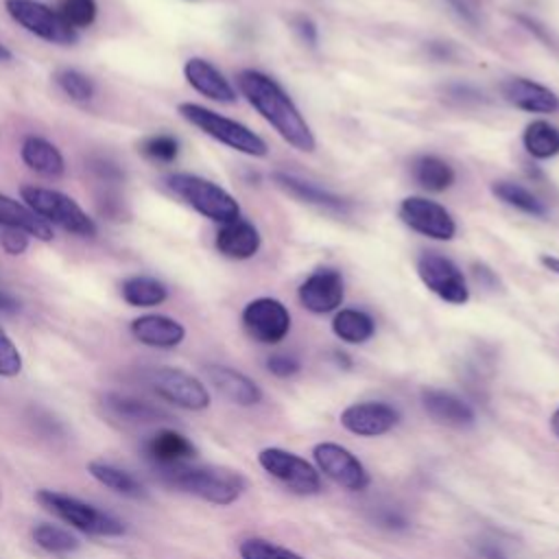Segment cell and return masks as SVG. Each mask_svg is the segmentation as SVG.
Instances as JSON below:
<instances>
[{"label":"cell","instance_id":"obj_1","mask_svg":"<svg viewBox=\"0 0 559 559\" xmlns=\"http://www.w3.org/2000/svg\"><path fill=\"white\" fill-rule=\"evenodd\" d=\"M240 94L273 131L299 153H314L317 138L288 92L269 74L245 68L236 76Z\"/></svg>","mask_w":559,"mask_h":559},{"label":"cell","instance_id":"obj_2","mask_svg":"<svg viewBox=\"0 0 559 559\" xmlns=\"http://www.w3.org/2000/svg\"><path fill=\"white\" fill-rule=\"evenodd\" d=\"M162 478L170 487L216 507L234 504L247 489V480L238 472L225 467H190L183 463L162 469Z\"/></svg>","mask_w":559,"mask_h":559},{"label":"cell","instance_id":"obj_3","mask_svg":"<svg viewBox=\"0 0 559 559\" xmlns=\"http://www.w3.org/2000/svg\"><path fill=\"white\" fill-rule=\"evenodd\" d=\"M164 186L170 194L214 223L223 225L240 216V203L236 197L205 177L192 173H170L164 177Z\"/></svg>","mask_w":559,"mask_h":559},{"label":"cell","instance_id":"obj_4","mask_svg":"<svg viewBox=\"0 0 559 559\" xmlns=\"http://www.w3.org/2000/svg\"><path fill=\"white\" fill-rule=\"evenodd\" d=\"M177 111L186 122H190L192 127H197L199 131L210 135L212 140L225 144L227 148H234L249 157H266L269 155V144L264 142V138L234 118H227L214 109L199 105V103H179Z\"/></svg>","mask_w":559,"mask_h":559},{"label":"cell","instance_id":"obj_5","mask_svg":"<svg viewBox=\"0 0 559 559\" xmlns=\"http://www.w3.org/2000/svg\"><path fill=\"white\" fill-rule=\"evenodd\" d=\"M37 502L61 518L66 524L74 526L81 533L96 535V537H120L127 533V524L109 511H103L76 496L55 491V489H39L35 493Z\"/></svg>","mask_w":559,"mask_h":559},{"label":"cell","instance_id":"obj_6","mask_svg":"<svg viewBox=\"0 0 559 559\" xmlns=\"http://www.w3.org/2000/svg\"><path fill=\"white\" fill-rule=\"evenodd\" d=\"M22 201L37 214L41 216L50 227L57 225L68 234L81 236V238H92L96 236V223L94 218L87 216V212L68 194L44 188V186H22L20 188Z\"/></svg>","mask_w":559,"mask_h":559},{"label":"cell","instance_id":"obj_7","mask_svg":"<svg viewBox=\"0 0 559 559\" xmlns=\"http://www.w3.org/2000/svg\"><path fill=\"white\" fill-rule=\"evenodd\" d=\"M258 463L260 467L282 483L288 491L299 493V496H317L321 493V474L314 467V463L306 461L304 456L284 450V448H264L258 452Z\"/></svg>","mask_w":559,"mask_h":559},{"label":"cell","instance_id":"obj_8","mask_svg":"<svg viewBox=\"0 0 559 559\" xmlns=\"http://www.w3.org/2000/svg\"><path fill=\"white\" fill-rule=\"evenodd\" d=\"M415 271L421 284L441 301L452 306H465L469 301L467 280L459 269V264L448 255L437 251H426L417 258Z\"/></svg>","mask_w":559,"mask_h":559},{"label":"cell","instance_id":"obj_9","mask_svg":"<svg viewBox=\"0 0 559 559\" xmlns=\"http://www.w3.org/2000/svg\"><path fill=\"white\" fill-rule=\"evenodd\" d=\"M4 9L13 17V22H17L24 31L44 41L72 46L79 39L76 31L63 22L57 9H50L39 0H4Z\"/></svg>","mask_w":559,"mask_h":559},{"label":"cell","instance_id":"obj_10","mask_svg":"<svg viewBox=\"0 0 559 559\" xmlns=\"http://www.w3.org/2000/svg\"><path fill=\"white\" fill-rule=\"evenodd\" d=\"M397 216L400 221L415 234L426 236L430 240H454L459 225L452 216V212L441 205L439 201H432L428 197H404L397 205Z\"/></svg>","mask_w":559,"mask_h":559},{"label":"cell","instance_id":"obj_11","mask_svg":"<svg viewBox=\"0 0 559 559\" xmlns=\"http://www.w3.org/2000/svg\"><path fill=\"white\" fill-rule=\"evenodd\" d=\"M240 321L245 332L262 345L282 343L293 328L290 310L275 297H255L247 301L240 312Z\"/></svg>","mask_w":559,"mask_h":559},{"label":"cell","instance_id":"obj_12","mask_svg":"<svg viewBox=\"0 0 559 559\" xmlns=\"http://www.w3.org/2000/svg\"><path fill=\"white\" fill-rule=\"evenodd\" d=\"M312 461L319 474L347 491H365L371 485L367 467L345 445L334 441H321L312 445Z\"/></svg>","mask_w":559,"mask_h":559},{"label":"cell","instance_id":"obj_13","mask_svg":"<svg viewBox=\"0 0 559 559\" xmlns=\"http://www.w3.org/2000/svg\"><path fill=\"white\" fill-rule=\"evenodd\" d=\"M148 384L164 402L183 411H205L212 402L207 386L192 373L177 367H157L148 373Z\"/></svg>","mask_w":559,"mask_h":559},{"label":"cell","instance_id":"obj_14","mask_svg":"<svg viewBox=\"0 0 559 559\" xmlns=\"http://www.w3.org/2000/svg\"><path fill=\"white\" fill-rule=\"evenodd\" d=\"M402 415L400 411L382 400H367V402H354L345 406L338 415L341 426L356 435V437H382L391 432L400 424Z\"/></svg>","mask_w":559,"mask_h":559},{"label":"cell","instance_id":"obj_15","mask_svg":"<svg viewBox=\"0 0 559 559\" xmlns=\"http://www.w3.org/2000/svg\"><path fill=\"white\" fill-rule=\"evenodd\" d=\"M297 299L312 314H330L343 306L345 280L338 269H317L297 288Z\"/></svg>","mask_w":559,"mask_h":559},{"label":"cell","instance_id":"obj_16","mask_svg":"<svg viewBox=\"0 0 559 559\" xmlns=\"http://www.w3.org/2000/svg\"><path fill=\"white\" fill-rule=\"evenodd\" d=\"M502 98L526 114H557L559 94L544 83H537L526 76H511L500 83Z\"/></svg>","mask_w":559,"mask_h":559},{"label":"cell","instance_id":"obj_17","mask_svg":"<svg viewBox=\"0 0 559 559\" xmlns=\"http://www.w3.org/2000/svg\"><path fill=\"white\" fill-rule=\"evenodd\" d=\"M273 183L286 192L288 197L301 201V203H308V205H317L321 210H330V212H347L349 210V201L343 199L341 194L314 183V181H308V179H301L293 173H284V170H275L271 175Z\"/></svg>","mask_w":559,"mask_h":559},{"label":"cell","instance_id":"obj_18","mask_svg":"<svg viewBox=\"0 0 559 559\" xmlns=\"http://www.w3.org/2000/svg\"><path fill=\"white\" fill-rule=\"evenodd\" d=\"M133 338L146 347L155 349H173L183 343L186 328L177 319L168 314H140L129 325Z\"/></svg>","mask_w":559,"mask_h":559},{"label":"cell","instance_id":"obj_19","mask_svg":"<svg viewBox=\"0 0 559 559\" xmlns=\"http://www.w3.org/2000/svg\"><path fill=\"white\" fill-rule=\"evenodd\" d=\"M183 76L188 85L199 92L201 96L216 100V103H236V90L225 79V74L203 57H190L183 63Z\"/></svg>","mask_w":559,"mask_h":559},{"label":"cell","instance_id":"obj_20","mask_svg":"<svg viewBox=\"0 0 559 559\" xmlns=\"http://www.w3.org/2000/svg\"><path fill=\"white\" fill-rule=\"evenodd\" d=\"M214 245L216 251L229 260H249L260 251L262 236L251 221L238 216L218 227Z\"/></svg>","mask_w":559,"mask_h":559},{"label":"cell","instance_id":"obj_21","mask_svg":"<svg viewBox=\"0 0 559 559\" xmlns=\"http://www.w3.org/2000/svg\"><path fill=\"white\" fill-rule=\"evenodd\" d=\"M421 406L432 421L448 428H467L476 421L474 408L463 397L443 389H424Z\"/></svg>","mask_w":559,"mask_h":559},{"label":"cell","instance_id":"obj_22","mask_svg":"<svg viewBox=\"0 0 559 559\" xmlns=\"http://www.w3.org/2000/svg\"><path fill=\"white\" fill-rule=\"evenodd\" d=\"M205 376L210 384L231 404L255 406L262 402V389L242 371L227 365H207Z\"/></svg>","mask_w":559,"mask_h":559},{"label":"cell","instance_id":"obj_23","mask_svg":"<svg viewBox=\"0 0 559 559\" xmlns=\"http://www.w3.org/2000/svg\"><path fill=\"white\" fill-rule=\"evenodd\" d=\"M144 454L148 461H153L155 465L166 469V467L183 465L190 459H194L197 448L186 435L164 428L144 441Z\"/></svg>","mask_w":559,"mask_h":559},{"label":"cell","instance_id":"obj_24","mask_svg":"<svg viewBox=\"0 0 559 559\" xmlns=\"http://www.w3.org/2000/svg\"><path fill=\"white\" fill-rule=\"evenodd\" d=\"M0 227H11V229H20L37 240H52V227L37 216L26 203L15 201L7 194L0 192Z\"/></svg>","mask_w":559,"mask_h":559},{"label":"cell","instance_id":"obj_25","mask_svg":"<svg viewBox=\"0 0 559 559\" xmlns=\"http://www.w3.org/2000/svg\"><path fill=\"white\" fill-rule=\"evenodd\" d=\"M20 155H22V162L41 177L55 179L66 173V159L61 151L52 142L39 135H26L20 146Z\"/></svg>","mask_w":559,"mask_h":559},{"label":"cell","instance_id":"obj_26","mask_svg":"<svg viewBox=\"0 0 559 559\" xmlns=\"http://www.w3.org/2000/svg\"><path fill=\"white\" fill-rule=\"evenodd\" d=\"M411 175L419 188L437 194L450 190L456 181L454 166L448 159L432 153L417 155L411 164Z\"/></svg>","mask_w":559,"mask_h":559},{"label":"cell","instance_id":"obj_27","mask_svg":"<svg viewBox=\"0 0 559 559\" xmlns=\"http://www.w3.org/2000/svg\"><path fill=\"white\" fill-rule=\"evenodd\" d=\"M330 328L332 334L347 345H362L376 334L373 317L360 308H338L332 317Z\"/></svg>","mask_w":559,"mask_h":559},{"label":"cell","instance_id":"obj_28","mask_svg":"<svg viewBox=\"0 0 559 559\" xmlns=\"http://www.w3.org/2000/svg\"><path fill=\"white\" fill-rule=\"evenodd\" d=\"M103 402L111 415H116L118 419L129 421V424H153V421L168 419V413L162 411L159 406H155L146 400L131 397V395L109 393V395H105Z\"/></svg>","mask_w":559,"mask_h":559},{"label":"cell","instance_id":"obj_29","mask_svg":"<svg viewBox=\"0 0 559 559\" xmlns=\"http://www.w3.org/2000/svg\"><path fill=\"white\" fill-rule=\"evenodd\" d=\"M522 146L533 159H552L559 155V127L550 120H531L522 131Z\"/></svg>","mask_w":559,"mask_h":559},{"label":"cell","instance_id":"obj_30","mask_svg":"<svg viewBox=\"0 0 559 559\" xmlns=\"http://www.w3.org/2000/svg\"><path fill=\"white\" fill-rule=\"evenodd\" d=\"M120 295L133 308H153L168 299V288L157 277L131 275L120 284Z\"/></svg>","mask_w":559,"mask_h":559},{"label":"cell","instance_id":"obj_31","mask_svg":"<svg viewBox=\"0 0 559 559\" xmlns=\"http://www.w3.org/2000/svg\"><path fill=\"white\" fill-rule=\"evenodd\" d=\"M489 190H491V194H493L498 201H502L504 205H509V207H513V210H518V212H522V214H528V216H533V218H544V216L548 214L544 201H542L535 192H531L528 188H524L522 183L504 181V179H502V181H493V183L489 186Z\"/></svg>","mask_w":559,"mask_h":559},{"label":"cell","instance_id":"obj_32","mask_svg":"<svg viewBox=\"0 0 559 559\" xmlns=\"http://www.w3.org/2000/svg\"><path fill=\"white\" fill-rule=\"evenodd\" d=\"M87 472L92 474V478H96L100 485L109 487L111 491L127 496V498H144L146 489L142 487V483L129 474L127 469H120L111 463L105 461H90L87 463Z\"/></svg>","mask_w":559,"mask_h":559},{"label":"cell","instance_id":"obj_33","mask_svg":"<svg viewBox=\"0 0 559 559\" xmlns=\"http://www.w3.org/2000/svg\"><path fill=\"white\" fill-rule=\"evenodd\" d=\"M33 542L46 550V552H52V555H68V552H74L79 550L81 542L66 528L57 526V524H48V522H41L33 528Z\"/></svg>","mask_w":559,"mask_h":559},{"label":"cell","instance_id":"obj_34","mask_svg":"<svg viewBox=\"0 0 559 559\" xmlns=\"http://www.w3.org/2000/svg\"><path fill=\"white\" fill-rule=\"evenodd\" d=\"M57 13L63 17L66 24L79 31L94 24L98 7H96V0H59Z\"/></svg>","mask_w":559,"mask_h":559},{"label":"cell","instance_id":"obj_35","mask_svg":"<svg viewBox=\"0 0 559 559\" xmlns=\"http://www.w3.org/2000/svg\"><path fill=\"white\" fill-rule=\"evenodd\" d=\"M55 81L63 90V94H68L72 100L85 103V100H90L94 96V81L87 74L74 70V68L59 70L55 74Z\"/></svg>","mask_w":559,"mask_h":559},{"label":"cell","instance_id":"obj_36","mask_svg":"<svg viewBox=\"0 0 559 559\" xmlns=\"http://www.w3.org/2000/svg\"><path fill=\"white\" fill-rule=\"evenodd\" d=\"M140 151L144 157L153 159V162H173L177 159L179 155V142L175 135L170 133H155V135H148L142 144H140Z\"/></svg>","mask_w":559,"mask_h":559},{"label":"cell","instance_id":"obj_37","mask_svg":"<svg viewBox=\"0 0 559 559\" xmlns=\"http://www.w3.org/2000/svg\"><path fill=\"white\" fill-rule=\"evenodd\" d=\"M290 552L293 550L262 537H249L238 544L240 559H288Z\"/></svg>","mask_w":559,"mask_h":559},{"label":"cell","instance_id":"obj_38","mask_svg":"<svg viewBox=\"0 0 559 559\" xmlns=\"http://www.w3.org/2000/svg\"><path fill=\"white\" fill-rule=\"evenodd\" d=\"M22 371V354L11 336L0 328V378H13Z\"/></svg>","mask_w":559,"mask_h":559},{"label":"cell","instance_id":"obj_39","mask_svg":"<svg viewBox=\"0 0 559 559\" xmlns=\"http://www.w3.org/2000/svg\"><path fill=\"white\" fill-rule=\"evenodd\" d=\"M266 369L275 378H293L301 371V362L293 354H271L266 358Z\"/></svg>","mask_w":559,"mask_h":559},{"label":"cell","instance_id":"obj_40","mask_svg":"<svg viewBox=\"0 0 559 559\" xmlns=\"http://www.w3.org/2000/svg\"><path fill=\"white\" fill-rule=\"evenodd\" d=\"M0 247L9 255H20L28 249V234L11 227H0Z\"/></svg>","mask_w":559,"mask_h":559},{"label":"cell","instance_id":"obj_41","mask_svg":"<svg viewBox=\"0 0 559 559\" xmlns=\"http://www.w3.org/2000/svg\"><path fill=\"white\" fill-rule=\"evenodd\" d=\"M378 522H380V526H384V528H393V531H402V528H406V526H408L406 515H404L402 511L393 509V507L382 509V511H380V515H378Z\"/></svg>","mask_w":559,"mask_h":559},{"label":"cell","instance_id":"obj_42","mask_svg":"<svg viewBox=\"0 0 559 559\" xmlns=\"http://www.w3.org/2000/svg\"><path fill=\"white\" fill-rule=\"evenodd\" d=\"M518 17V22L528 31V33H533L537 39H542L544 41V46H555V41H552V35L548 33V28L546 26H542L537 20H533V17H528V15H515Z\"/></svg>","mask_w":559,"mask_h":559},{"label":"cell","instance_id":"obj_43","mask_svg":"<svg viewBox=\"0 0 559 559\" xmlns=\"http://www.w3.org/2000/svg\"><path fill=\"white\" fill-rule=\"evenodd\" d=\"M295 28H297L299 37H301L308 46H317V44H319V28H317V24H314L312 20L299 17V20L295 22Z\"/></svg>","mask_w":559,"mask_h":559},{"label":"cell","instance_id":"obj_44","mask_svg":"<svg viewBox=\"0 0 559 559\" xmlns=\"http://www.w3.org/2000/svg\"><path fill=\"white\" fill-rule=\"evenodd\" d=\"M448 7L467 24L476 26L478 24V15H476V9H472V4L467 0H445Z\"/></svg>","mask_w":559,"mask_h":559},{"label":"cell","instance_id":"obj_45","mask_svg":"<svg viewBox=\"0 0 559 559\" xmlns=\"http://www.w3.org/2000/svg\"><path fill=\"white\" fill-rule=\"evenodd\" d=\"M98 207H100V214L109 216L111 221H120V214H122V203L116 194H105L100 201H98Z\"/></svg>","mask_w":559,"mask_h":559},{"label":"cell","instance_id":"obj_46","mask_svg":"<svg viewBox=\"0 0 559 559\" xmlns=\"http://www.w3.org/2000/svg\"><path fill=\"white\" fill-rule=\"evenodd\" d=\"M478 555H480V559H507L504 550L493 542H483L478 546Z\"/></svg>","mask_w":559,"mask_h":559},{"label":"cell","instance_id":"obj_47","mask_svg":"<svg viewBox=\"0 0 559 559\" xmlns=\"http://www.w3.org/2000/svg\"><path fill=\"white\" fill-rule=\"evenodd\" d=\"M20 310V301L7 293V290H0V312H7V314H13Z\"/></svg>","mask_w":559,"mask_h":559},{"label":"cell","instance_id":"obj_48","mask_svg":"<svg viewBox=\"0 0 559 559\" xmlns=\"http://www.w3.org/2000/svg\"><path fill=\"white\" fill-rule=\"evenodd\" d=\"M539 264L546 269V271H550V273H555V275H559V255H550V253H542L539 255Z\"/></svg>","mask_w":559,"mask_h":559},{"label":"cell","instance_id":"obj_49","mask_svg":"<svg viewBox=\"0 0 559 559\" xmlns=\"http://www.w3.org/2000/svg\"><path fill=\"white\" fill-rule=\"evenodd\" d=\"M550 430H552V435L559 439V406L552 411V415H550Z\"/></svg>","mask_w":559,"mask_h":559},{"label":"cell","instance_id":"obj_50","mask_svg":"<svg viewBox=\"0 0 559 559\" xmlns=\"http://www.w3.org/2000/svg\"><path fill=\"white\" fill-rule=\"evenodd\" d=\"M332 356H334V360H336L338 365H343V369H349V367H352V360H349V356H347V354H343V352H334Z\"/></svg>","mask_w":559,"mask_h":559},{"label":"cell","instance_id":"obj_51","mask_svg":"<svg viewBox=\"0 0 559 559\" xmlns=\"http://www.w3.org/2000/svg\"><path fill=\"white\" fill-rule=\"evenodd\" d=\"M11 57H13L11 50L0 41V61H11Z\"/></svg>","mask_w":559,"mask_h":559},{"label":"cell","instance_id":"obj_52","mask_svg":"<svg viewBox=\"0 0 559 559\" xmlns=\"http://www.w3.org/2000/svg\"><path fill=\"white\" fill-rule=\"evenodd\" d=\"M288 559H304L301 555H297V552H290V557Z\"/></svg>","mask_w":559,"mask_h":559}]
</instances>
